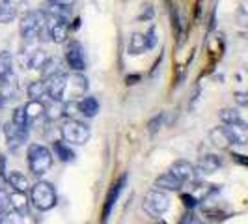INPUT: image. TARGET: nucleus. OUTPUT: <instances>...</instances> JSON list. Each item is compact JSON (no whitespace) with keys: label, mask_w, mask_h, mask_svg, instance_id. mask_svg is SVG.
<instances>
[{"label":"nucleus","mask_w":248,"mask_h":224,"mask_svg":"<svg viewBox=\"0 0 248 224\" xmlns=\"http://www.w3.org/2000/svg\"><path fill=\"white\" fill-rule=\"evenodd\" d=\"M26 94L32 101H41L47 96V82L45 80H34L26 88Z\"/></svg>","instance_id":"a211bd4d"},{"label":"nucleus","mask_w":248,"mask_h":224,"mask_svg":"<svg viewBox=\"0 0 248 224\" xmlns=\"http://www.w3.org/2000/svg\"><path fill=\"white\" fill-rule=\"evenodd\" d=\"M65 62H67V67L75 73H82L86 69L84 47L77 39H71L67 43V47H65Z\"/></svg>","instance_id":"423d86ee"},{"label":"nucleus","mask_w":248,"mask_h":224,"mask_svg":"<svg viewBox=\"0 0 248 224\" xmlns=\"http://www.w3.org/2000/svg\"><path fill=\"white\" fill-rule=\"evenodd\" d=\"M49 4H67V0H47Z\"/></svg>","instance_id":"c9c22d12"},{"label":"nucleus","mask_w":248,"mask_h":224,"mask_svg":"<svg viewBox=\"0 0 248 224\" xmlns=\"http://www.w3.org/2000/svg\"><path fill=\"white\" fill-rule=\"evenodd\" d=\"M125 179H127V176H124L116 185H112L110 192H108V196H107V204H105V209H103V221H107L108 219V215H110L112 208L116 206V202H118V196L122 194V191H124V185H125Z\"/></svg>","instance_id":"f8f14e48"},{"label":"nucleus","mask_w":248,"mask_h":224,"mask_svg":"<svg viewBox=\"0 0 248 224\" xmlns=\"http://www.w3.org/2000/svg\"><path fill=\"white\" fill-rule=\"evenodd\" d=\"M28 166L34 176L47 174L52 166V153L43 144H30L28 146Z\"/></svg>","instance_id":"f257e3e1"},{"label":"nucleus","mask_w":248,"mask_h":224,"mask_svg":"<svg viewBox=\"0 0 248 224\" xmlns=\"http://www.w3.org/2000/svg\"><path fill=\"white\" fill-rule=\"evenodd\" d=\"M144 211L148 213L149 217H155L159 219L164 213L168 211L170 208V198L166 192H162L161 189H155V191H149L148 194L144 196Z\"/></svg>","instance_id":"20e7f679"},{"label":"nucleus","mask_w":248,"mask_h":224,"mask_svg":"<svg viewBox=\"0 0 248 224\" xmlns=\"http://www.w3.org/2000/svg\"><path fill=\"white\" fill-rule=\"evenodd\" d=\"M211 140L217 148H230V142H228V137H226V133H224L222 127L211 131Z\"/></svg>","instance_id":"bb28decb"},{"label":"nucleus","mask_w":248,"mask_h":224,"mask_svg":"<svg viewBox=\"0 0 248 224\" xmlns=\"http://www.w3.org/2000/svg\"><path fill=\"white\" fill-rule=\"evenodd\" d=\"M144 39H146V47L149 49H153L155 45H157V41H159V34H157V28L155 26H151L148 32L144 34Z\"/></svg>","instance_id":"7c9ffc66"},{"label":"nucleus","mask_w":248,"mask_h":224,"mask_svg":"<svg viewBox=\"0 0 248 224\" xmlns=\"http://www.w3.org/2000/svg\"><path fill=\"white\" fill-rule=\"evenodd\" d=\"M45 34L49 36L52 43H63L67 39V34H69V25L63 23L62 19L45 12Z\"/></svg>","instance_id":"0eeeda50"},{"label":"nucleus","mask_w":248,"mask_h":224,"mask_svg":"<svg viewBox=\"0 0 248 224\" xmlns=\"http://www.w3.org/2000/svg\"><path fill=\"white\" fill-rule=\"evenodd\" d=\"M13 211V206H12V200H10V192L2 191L0 189V215H6V213H12Z\"/></svg>","instance_id":"cd10ccee"},{"label":"nucleus","mask_w":248,"mask_h":224,"mask_svg":"<svg viewBox=\"0 0 248 224\" xmlns=\"http://www.w3.org/2000/svg\"><path fill=\"white\" fill-rule=\"evenodd\" d=\"M162 124H164V114L155 116V118L149 122V133H151V135H153V133H157V131L162 127Z\"/></svg>","instance_id":"2f4dec72"},{"label":"nucleus","mask_w":248,"mask_h":224,"mask_svg":"<svg viewBox=\"0 0 248 224\" xmlns=\"http://www.w3.org/2000/svg\"><path fill=\"white\" fill-rule=\"evenodd\" d=\"M222 166V161L217 155H203L198 162V172L202 174H215Z\"/></svg>","instance_id":"ddd939ff"},{"label":"nucleus","mask_w":248,"mask_h":224,"mask_svg":"<svg viewBox=\"0 0 248 224\" xmlns=\"http://www.w3.org/2000/svg\"><path fill=\"white\" fill-rule=\"evenodd\" d=\"M10 200H12L13 211H17L19 215L25 217L26 211H28V200H26V192H12L10 194Z\"/></svg>","instance_id":"aec40b11"},{"label":"nucleus","mask_w":248,"mask_h":224,"mask_svg":"<svg viewBox=\"0 0 248 224\" xmlns=\"http://www.w3.org/2000/svg\"><path fill=\"white\" fill-rule=\"evenodd\" d=\"M71 82L69 84H73L77 90H78V94H84L88 90V80H86V77H82L80 73H75L71 75V79H69Z\"/></svg>","instance_id":"c756f323"},{"label":"nucleus","mask_w":248,"mask_h":224,"mask_svg":"<svg viewBox=\"0 0 248 224\" xmlns=\"http://www.w3.org/2000/svg\"><path fill=\"white\" fill-rule=\"evenodd\" d=\"M30 200L34 204V208L39 211H49L56 204V192L54 187L47 181H37L36 185L30 189Z\"/></svg>","instance_id":"7ed1b4c3"},{"label":"nucleus","mask_w":248,"mask_h":224,"mask_svg":"<svg viewBox=\"0 0 248 224\" xmlns=\"http://www.w3.org/2000/svg\"><path fill=\"white\" fill-rule=\"evenodd\" d=\"M54 153H56V157H60V161L67 162L75 159L73 149L69 148V144H65V142H54Z\"/></svg>","instance_id":"b1692460"},{"label":"nucleus","mask_w":248,"mask_h":224,"mask_svg":"<svg viewBox=\"0 0 248 224\" xmlns=\"http://www.w3.org/2000/svg\"><path fill=\"white\" fill-rule=\"evenodd\" d=\"M230 146H245L248 140V131L247 124H230L222 127Z\"/></svg>","instance_id":"9d476101"},{"label":"nucleus","mask_w":248,"mask_h":224,"mask_svg":"<svg viewBox=\"0 0 248 224\" xmlns=\"http://www.w3.org/2000/svg\"><path fill=\"white\" fill-rule=\"evenodd\" d=\"M181 224H202V223H200L196 217H192V215H186L185 219L181 221Z\"/></svg>","instance_id":"72a5a7b5"},{"label":"nucleus","mask_w":248,"mask_h":224,"mask_svg":"<svg viewBox=\"0 0 248 224\" xmlns=\"http://www.w3.org/2000/svg\"><path fill=\"white\" fill-rule=\"evenodd\" d=\"M155 187H157V189H166V191H179V189L183 187V183H179L170 172H166V174L159 176V177L155 179Z\"/></svg>","instance_id":"6ab92c4d"},{"label":"nucleus","mask_w":248,"mask_h":224,"mask_svg":"<svg viewBox=\"0 0 248 224\" xmlns=\"http://www.w3.org/2000/svg\"><path fill=\"white\" fill-rule=\"evenodd\" d=\"M6 179L13 187V191H17V192H26L30 189L28 177L25 174H21V172H10V174L6 176Z\"/></svg>","instance_id":"dca6fc26"},{"label":"nucleus","mask_w":248,"mask_h":224,"mask_svg":"<svg viewBox=\"0 0 248 224\" xmlns=\"http://www.w3.org/2000/svg\"><path fill=\"white\" fill-rule=\"evenodd\" d=\"M183 204H185L186 208H190V209H192V208H196V204H198V202H196V198H194L192 194H185V196H183Z\"/></svg>","instance_id":"473e14b6"},{"label":"nucleus","mask_w":248,"mask_h":224,"mask_svg":"<svg viewBox=\"0 0 248 224\" xmlns=\"http://www.w3.org/2000/svg\"><path fill=\"white\" fill-rule=\"evenodd\" d=\"M90 127L82 122H77V120H69L62 125V137L63 142H69V144H86L90 140Z\"/></svg>","instance_id":"39448f33"},{"label":"nucleus","mask_w":248,"mask_h":224,"mask_svg":"<svg viewBox=\"0 0 248 224\" xmlns=\"http://www.w3.org/2000/svg\"><path fill=\"white\" fill-rule=\"evenodd\" d=\"M13 73V58H12V52L8 50H2L0 52V79L8 77V75Z\"/></svg>","instance_id":"4be33fe9"},{"label":"nucleus","mask_w":248,"mask_h":224,"mask_svg":"<svg viewBox=\"0 0 248 224\" xmlns=\"http://www.w3.org/2000/svg\"><path fill=\"white\" fill-rule=\"evenodd\" d=\"M41 71H43V75H45V79H47V77H50V75L62 73V71H65V69H63L62 62H60L58 58H49V60L45 62V65L41 67Z\"/></svg>","instance_id":"a878e982"},{"label":"nucleus","mask_w":248,"mask_h":224,"mask_svg":"<svg viewBox=\"0 0 248 224\" xmlns=\"http://www.w3.org/2000/svg\"><path fill=\"white\" fill-rule=\"evenodd\" d=\"M6 138H8L10 149H17L28 138V127H21V125L10 122L6 125Z\"/></svg>","instance_id":"9b49d317"},{"label":"nucleus","mask_w":248,"mask_h":224,"mask_svg":"<svg viewBox=\"0 0 248 224\" xmlns=\"http://www.w3.org/2000/svg\"><path fill=\"white\" fill-rule=\"evenodd\" d=\"M17 17V6L13 0H0V25H8Z\"/></svg>","instance_id":"4468645a"},{"label":"nucleus","mask_w":248,"mask_h":224,"mask_svg":"<svg viewBox=\"0 0 248 224\" xmlns=\"http://www.w3.org/2000/svg\"><path fill=\"white\" fill-rule=\"evenodd\" d=\"M47 82V96H49L52 101H62L63 94L67 90V75L65 71L62 73H54L45 79Z\"/></svg>","instance_id":"6e6552de"},{"label":"nucleus","mask_w":248,"mask_h":224,"mask_svg":"<svg viewBox=\"0 0 248 224\" xmlns=\"http://www.w3.org/2000/svg\"><path fill=\"white\" fill-rule=\"evenodd\" d=\"M23 109H25V114L26 118L30 120V124L36 120L37 116H41V114H45V105L41 103V101H28L26 105H23Z\"/></svg>","instance_id":"412c9836"},{"label":"nucleus","mask_w":248,"mask_h":224,"mask_svg":"<svg viewBox=\"0 0 248 224\" xmlns=\"http://www.w3.org/2000/svg\"><path fill=\"white\" fill-rule=\"evenodd\" d=\"M168 172L174 176L179 183H183V185L196 179V168H194L192 162H188V161H175L174 164L170 166Z\"/></svg>","instance_id":"1a4fd4ad"},{"label":"nucleus","mask_w":248,"mask_h":224,"mask_svg":"<svg viewBox=\"0 0 248 224\" xmlns=\"http://www.w3.org/2000/svg\"><path fill=\"white\" fill-rule=\"evenodd\" d=\"M144 50H148L144 34H133L131 39H129V52L131 54H142Z\"/></svg>","instance_id":"5701e85b"},{"label":"nucleus","mask_w":248,"mask_h":224,"mask_svg":"<svg viewBox=\"0 0 248 224\" xmlns=\"http://www.w3.org/2000/svg\"><path fill=\"white\" fill-rule=\"evenodd\" d=\"M21 37L25 41H34L45 34V12H26L21 19Z\"/></svg>","instance_id":"f03ea898"},{"label":"nucleus","mask_w":248,"mask_h":224,"mask_svg":"<svg viewBox=\"0 0 248 224\" xmlns=\"http://www.w3.org/2000/svg\"><path fill=\"white\" fill-rule=\"evenodd\" d=\"M77 107H78V111L82 112L84 116L93 118L99 112V101L95 99V97H92V96H88V97H82V99L78 101Z\"/></svg>","instance_id":"2eb2a0df"},{"label":"nucleus","mask_w":248,"mask_h":224,"mask_svg":"<svg viewBox=\"0 0 248 224\" xmlns=\"http://www.w3.org/2000/svg\"><path fill=\"white\" fill-rule=\"evenodd\" d=\"M0 224H25V217L17 211L6 213V215H0Z\"/></svg>","instance_id":"c85d7f7f"},{"label":"nucleus","mask_w":248,"mask_h":224,"mask_svg":"<svg viewBox=\"0 0 248 224\" xmlns=\"http://www.w3.org/2000/svg\"><path fill=\"white\" fill-rule=\"evenodd\" d=\"M235 99H237V103L239 105H247V94H243V92H239V94H235Z\"/></svg>","instance_id":"f704fd0d"},{"label":"nucleus","mask_w":248,"mask_h":224,"mask_svg":"<svg viewBox=\"0 0 248 224\" xmlns=\"http://www.w3.org/2000/svg\"><path fill=\"white\" fill-rule=\"evenodd\" d=\"M47 60H49V54H47L43 49H36L28 54V58H26V65H28L30 69H41Z\"/></svg>","instance_id":"f3484780"},{"label":"nucleus","mask_w":248,"mask_h":224,"mask_svg":"<svg viewBox=\"0 0 248 224\" xmlns=\"http://www.w3.org/2000/svg\"><path fill=\"white\" fill-rule=\"evenodd\" d=\"M220 120H222L226 125H230V124H245V120H243L241 112L237 111V109H224V111L220 112Z\"/></svg>","instance_id":"393cba45"}]
</instances>
